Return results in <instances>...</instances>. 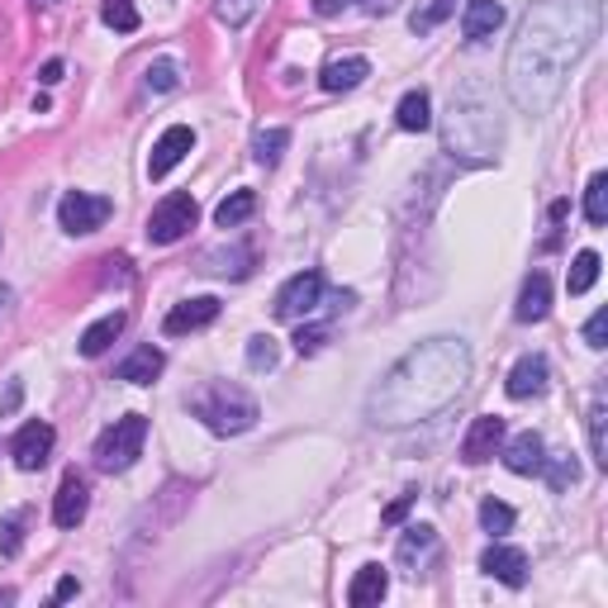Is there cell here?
<instances>
[{"mask_svg": "<svg viewBox=\"0 0 608 608\" xmlns=\"http://www.w3.org/2000/svg\"><path fill=\"white\" fill-rule=\"evenodd\" d=\"M604 24L599 0H538L514 34L504 86L523 114H547L566 91V77L595 48Z\"/></svg>", "mask_w": 608, "mask_h": 608, "instance_id": "1", "label": "cell"}, {"mask_svg": "<svg viewBox=\"0 0 608 608\" xmlns=\"http://www.w3.org/2000/svg\"><path fill=\"white\" fill-rule=\"evenodd\" d=\"M471 381V347L461 338H428L404 352L367 395V418L375 428H414L442 414Z\"/></svg>", "mask_w": 608, "mask_h": 608, "instance_id": "2", "label": "cell"}, {"mask_svg": "<svg viewBox=\"0 0 608 608\" xmlns=\"http://www.w3.org/2000/svg\"><path fill=\"white\" fill-rule=\"evenodd\" d=\"M504 143V120L485 100V86H461L452 91V110L442 124V148L452 157H471V162H489Z\"/></svg>", "mask_w": 608, "mask_h": 608, "instance_id": "3", "label": "cell"}, {"mask_svg": "<svg viewBox=\"0 0 608 608\" xmlns=\"http://www.w3.org/2000/svg\"><path fill=\"white\" fill-rule=\"evenodd\" d=\"M191 414L210 432H219V438H238V432H248L257 418H262V409H257V399L248 395V390H238L228 381H205V385H200L191 395Z\"/></svg>", "mask_w": 608, "mask_h": 608, "instance_id": "4", "label": "cell"}, {"mask_svg": "<svg viewBox=\"0 0 608 608\" xmlns=\"http://www.w3.org/2000/svg\"><path fill=\"white\" fill-rule=\"evenodd\" d=\"M143 442H148V418H143V414L114 418V424L100 432V442H95V466L110 471V475L128 471L143 457Z\"/></svg>", "mask_w": 608, "mask_h": 608, "instance_id": "5", "label": "cell"}, {"mask_svg": "<svg viewBox=\"0 0 608 608\" xmlns=\"http://www.w3.org/2000/svg\"><path fill=\"white\" fill-rule=\"evenodd\" d=\"M195 219H200V210H195V200L191 195H167L162 205H157L153 214H148V243H157V248H167V243H177V238H185L195 228Z\"/></svg>", "mask_w": 608, "mask_h": 608, "instance_id": "6", "label": "cell"}, {"mask_svg": "<svg viewBox=\"0 0 608 608\" xmlns=\"http://www.w3.org/2000/svg\"><path fill=\"white\" fill-rule=\"evenodd\" d=\"M114 214V205L105 195H86V191H67L57 200V224L67 228V234H95L100 224H105Z\"/></svg>", "mask_w": 608, "mask_h": 608, "instance_id": "7", "label": "cell"}, {"mask_svg": "<svg viewBox=\"0 0 608 608\" xmlns=\"http://www.w3.org/2000/svg\"><path fill=\"white\" fill-rule=\"evenodd\" d=\"M318 300H324V277H318V271H300V277H291L277 291V318L295 324V318L318 309Z\"/></svg>", "mask_w": 608, "mask_h": 608, "instance_id": "8", "label": "cell"}, {"mask_svg": "<svg viewBox=\"0 0 608 608\" xmlns=\"http://www.w3.org/2000/svg\"><path fill=\"white\" fill-rule=\"evenodd\" d=\"M53 442H57L53 424H43V418L24 424L20 432H14V442H10L14 466H20V471H43V466H48V457H53Z\"/></svg>", "mask_w": 608, "mask_h": 608, "instance_id": "9", "label": "cell"}, {"mask_svg": "<svg viewBox=\"0 0 608 608\" xmlns=\"http://www.w3.org/2000/svg\"><path fill=\"white\" fill-rule=\"evenodd\" d=\"M191 148H195V134H191V128H185V124H171L167 134L153 143L148 177H153V181H162L171 167H181V162H185V153H191Z\"/></svg>", "mask_w": 608, "mask_h": 608, "instance_id": "10", "label": "cell"}, {"mask_svg": "<svg viewBox=\"0 0 608 608\" xmlns=\"http://www.w3.org/2000/svg\"><path fill=\"white\" fill-rule=\"evenodd\" d=\"M504 447V418L499 414H481L466 432V442H461V461H471V466H485L489 457H495Z\"/></svg>", "mask_w": 608, "mask_h": 608, "instance_id": "11", "label": "cell"}, {"mask_svg": "<svg viewBox=\"0 0 608 608\" xmlns=\"http://www.w3.org/2000/svg\"><path fill=\"white\" fill-rule=\"evenodd\" d=\"M481 571L489 575V581H499V585H509V589H523L528 585V556L518 552V547H485V556H481Z\"/></svg>", "mask_w": 608, "mask_h": 608, "instance_id": "12", "label": "cell"}, {"mask_svg": "<svg viewBox=\"0 0 608 608\" xmlns=\"http://www.w3.org/2000/svg\"><path fill=\"white\" fill-rule=\"evenodd\" d=\"M547 381H552V367H547V357H518L509 381H504V390H509V399H538L547 395Z\"/></svg>", "mask_w": 608, "mask_h": 608, "instance_id": "13", "label": "cell"}, {"mask_svg": "<svg viewBox=\"0 0 608 608\" xmlns=\"http://www.w3.org/2000/svg\"><path fill=\"white\" fill-rule=\"evenodd\" d=\"M214 318H219V300H214V295H195V300L177 304V309H171V314L162 318V333H167V338H181V333L210 328Z\"/></svg>", "mask_w": 608, "mask_h": 608, "instance_id": "14", "label": "cell"}, {"mask_svg": "<svg viewBox=\"0 0 608 608\" xmlns=\"http://www.w3.org/2000/svg\"><path fill=\"white\" fill-rule=\"evenodd\" d=\"M86 509H91V489H86V481L77 471L67 475L63 485H57V499H53V523L57 528H77L81 518H86Z\"/></svg>", "mask_w": 608, "mask_h": 608, "instance_id": "15", "label": "cell"}, {"mask_svg": "<svg viewBox=\"0 0 608 608\" xmlns=\"http://www.w3.org/2000/svg\"><path fill=\"white\" fill-rule=\"evenodd\" d=\"M547 314H552V281H547V271H532L523 281V291H518L514 318L518 324H542Z\"/></svg>", "mask_w": 608, "mask_h": 608, "instance_id": "16", "label": "cell"}, {"mask_svg": "<svg viewBox=\"0 0 608 608\" xmlns=\"http://www.w3.org/2000/svg\"><path fill=\"white\" fill-rule=\"evenodd\" d=\"M499 24H504V5H499V0H466V10H461V38H466V43L495 38Z\"/></svg>", "mask_w": 608, "mask_h": 608, "instance_id": "17", "label": "cell"}, {"mask_svg": "<svg viewBox=\"0 0 608 608\" xmlns=\"http://www.w3.org/2000/svg\"><path fill=\"white\" fill-rule=\"evenodd\" d=\"M399 566L409 571V575H418L428 566L432 556H438V532H432L428 523H414V528H404V538H399Z\"/></svg>", "mask_w": 608, "mask_h": 608, "instance_id": "18", "label": "cell"}, {"mask_svg": "<svg viewBox=\"0 0 608 608\" xmlns=\"http://www.w3.org/2000/svg\"><path fill=\"white\" fill-rule=\"evenodd\" d=\"M504 466H509L514 475H538L542 471V457H547V447H542V438L538 432H518V438H509V447H504Z\"/></svg>", "mask_w": 608, "mask_h": 608, "instance_id": "19", "label": "cell"}, {"mask_svg": "<svg viewBox=\"0 0 608 608\" xmlns=\"http://www.w3.org/2000/svg\"><path fill=\"white\" fill-rule=\"evenodd\" d=\"M367 77H371V63H367V57H357V53L352 57H333V63L318 71L324 91H333V95H338V91H357Z\"/></svg>", "mask_w": 608, "mask_h": 608, "instance_id": "20", "label": "cell"}, {"mask_svg": "<svg viewBox=\"0 0 608 608\" xmlns=\"http://www.w3.org/2000/svg\"><path fill=\"white\" fill-rule=\"evenodd\" d=\"M390 595V571L385 566H361L357 575H352V585H347V604L352 608H371V604H381Z\"/></svg>", "mask_w": 608, "mask_h": 608, "instance_id": "21", "label": "cell"}, {"mask_svg": "<svg viewBox=\"0 0 608 608\" xmlns=\"http://www.w3.org/2000/svg\"><path fill=\"white\" fill-rule=\"evenodd\" d=\"M162 367H167V357L148 342V347H138V352H128L120 361V381H128V385H153L157 375H162Z\"/></svg>", "mask_w": 608, "mask_h": 608, "instance_id": "22", "label": "cell"}, {"mask_svg": "<svg viewBox=\"0 0 608 608\" xmlns=\"http://www.w3.org/2000/svg\"><path fill=\"white\" fill-rule=\"evenodd\" d=\"M124 324H128V314H124V309H114V314H105V318H95V324L81 333V357H100V352H110V342L124 333Z\"/></svg>", "mask_w": 608, "mask_h": 608, "instance_id": "23", "label": "cell"}, {"mask_svg": "<svg viewBox=\"0 0 608 608\" xmlns=\"http://www.w3.org/2000/svg\"><path fill=\"white\" fill-rule=\"evenodd\" d=\"M395 124L404 128V134H424V128H432V100L428 91H409L399 100V110H395Z\"/></svg>", "mask_w": 608, "mask_h": 608, "instance_id": "24", "label": "cell"}, {"mask_svg": "<svg viewBox=\"0 0 608 608\" xmlns=\"http://www.w3.org/2000/svg\"><path fill=\"white\" fill-rule=\"evenodd\" d=\"M252 210H257V195L252 191H234L228 200H219V210H214V224H219V228H238L243 219H252Z\"/></svg>", "mask_w": 608, "mask_h": 608, "instance_id": "25", "label": "cell"}, {"mask_svg": "<svg viewBox=\"0 0 608 608\" xmlns=\"http://www.w3.org/2000/svg\"><path fill=\"white\" fill-rule=\"evenodd\" d=\"M285 148H291V128H262V134L252 138V157L262 167H277Z\"/></svg>", "mask_w": 608, "mask_h": 608, "instance_id": "26", "label": "cell"}, {"mask_svg": "<svg viewBox=\"0 0 608 608\" xmlns=\"http://www.w3.org/2000/svg\"><path fill=\"white\" fill-rule=\"evenodd\" d=\"M585 219L595 228L608 224V171H595L589 185H585Z\"/></svg>", "mask_w": 608, "mask_h": 608, "instance_id": "27", "label": "cell"}, {"mask_svg": "<svg viewBox=\"0 0 608 608\" xmlns=\"http://www.w3.org/2000/svg\"><path fill=\"white\" fill-rule=\"evenodd\" d=\"M599 281V252H575V262H571V277H566V291L571 295H585L589 285Z\"/></svg>", "mask_w": 608, "mask_h": 608, "instance_id": "28", "label": "cell"}, {"mask_svg": "<svg viewBox=\"0 0 608 608\" xmlns=\"http://www.w3.org/2000/svg\"><path fill=\"white\" fill-rule=\"evenodd\" d=\"M589 452H595V461L608 471V404L604 399L589 404Z\"/></svg>", "mask_w": 608, "mask_h": 608, "instance_id": "29", "label": "cell"}, {"mask_svg": "<svg viewBox=\"0 0 608 608\" xmlns=\"http://www.w3.org/2000/svg\"><path fill=\"white\" fill-rule=\"evenodd\" d=\"M100 20H105L114 34H134L138 10H134V0H100Z\"/></svg>", "mask_w": 608, "mask_h": 608, "instance_id": "30", "label": "cell"}, {"mask_svg": "<svg viewBox=\"0 0 608 608\" xmlns=\"http://www.w3.org/2000/svg\"><path fill=\"white\" fill-rule=\"evenodd\" d=\"M24 523H29V509H14V514L0 518V552L5 556H14L24 547Z\"/></svg>", "mask_w": 608, "mask_h": 608, "instance_id": "31", "label": "cell"}, {"mask_svg": "<svg viewBox=\"0 0 608 608\" xmlns=\"http://www.w3.org/2000/svg\"><path fill=\"white\" fill-rule=\"evenodd\" d=\"M277 361H281L277 338H271V333H257V338L248 342V367L252 371H277Z\"/></svg>", "mask_w": 608, "mask_h": 608, "instance_id": "32", "label": "cell"}, {"mask_svg": "<svg viewBox=\"0 0 608 608\" xmlns=\"http://www.w3.org/2000/svg\"><path fill=\"white\" fill-rule=\"evenodd\" d=\"M542 471H547V485H552V489H566V485L581 481L575 457H542Z\"/></svg>", "mask_w": 608, "mask_h": 608, "instance_id": "33", "label": "cell"}, {"mask_svg": "<svg viewBox=\"0 0 608 608\" xmlns=\"http://www.w3.org/2000/svg\"><path fill=\"white\" fill-rule=\"evenodd\" d=\"M452 10H457V0H432L428 10H414L409 14V29H414V34H432V29H438Z\"/></svg>", "mask_w": 608, "mask_h": 608, "instance_id": "34", "label": "cell"}, {"mask_svg": "<svg viewBox=\"0 0 608 608\" xmlns=\"http://www.w3.org/2000/svg\"><path fill=\"white\" fill-rule=\"evenodd\" d=\"M481 523H485V532H495V538H499V532L514 528V509L504 499H485L481 504Z\"/></svg>", "mask_w": 608, "mask_h": 608, "instance_id": "35", "label": "cell"}, {"mask_svg": "<svg viewBox=\"0 0 608 608\" xmlns=\"http://www.w3.org/2000/svg\"><path fill=\"white\" fill-rule=\"evenodd\" d=\"M257 5H262V0H219V5H214V14H219L228 29H243L257 14Z\"/></svg>", "mask_w": 608, "mask_h": 608, "instance_id": "36", "label": "cell"}, {"mask_svg": "<svg viewBox=\"0 0 608 608\" xmlns=\"http://www.w3.org/2000/svg\"><path fill=\"white\" fill-rule=\"evenodd\" d=\"M324 342H328V324H300L295 328V352L300 357H314Z\"/></svg>", "mask_w": 608, "mask_h": 608, "instance_id": "37", "label": "cell"}, {"mask_svg": "<svg viewBox=\"0 0 608 608\" xmlns=\"http://www.w3.org/2000/svg\"><path fill=\"white\" fill-rule=\"evenodd\" d=\"M143 86H148V91H177V86H181L177 63H153L148 77H143Z\"/></svg>", "mask_w": 608, "mask_h": 608, "instance_id": "38", "label": "cell"}, {"mask_svg": "<svg viewBox=\"0 0 608 608\" xmlns=\"http://www.w3.org/2000/svg\"><path fill=\"white\" fill-rule=\"evenodd\" d=\"M585 342H589V347H608V314H604V309L585 324Z\"/></svg>", "mask_w": 608, "mask_h": 608, "instance_id": "39", "label": "cell"}, {"mask_svg": "<svg viewBox=\"0 0 608 608\" xmlns=\"http://www.w3.org/2000/svg\"><path fill=\"white\" fill-rule=\"evenodd\" d=\"M20 399H24V381H10L5 395H0V418H10L14 409H20Z\"/></svg>", "mask_w": 608, "mask_h": 608, "instance_id": "40", "label": "cell"}, {"mask_svg": "<svg viewBox=\"0 0 608 608\" xmlns=\"http://www.w3.org/2000/svg\"><path fill=\"white\" fill-rule=\"evenodd\" d=\"M414 499H418V495H414V489H409V495H399V499H395V504H390V509H385L381 518H385V523H399V518H404V514H409V504H414Z\"/></svg>", "mask_w": 608, "mask_h": 608, "instance_id": "41", "label": "cell"}, {"mask_svg": "<svg viewBox=\"0 0 608 608\" xmlns=\"http://www.w3.org/2000/svg\"><path fill=\"white\" fill-rule=\"evenodd\" d=\"M38 81L43 86H57V81H63V63H57V57H53V63H43L38 67Z\"/></svg>", "mask_w": 608, "mask_h": 608, "instance_id": "42", "label": "cell"}, {"mask_svg": "<svg viewBox=\"0 0 608 608\" xmlns=\"http://www.w3.org/2000/svg\"><path fill=\"white\" fill-rule=\"evenodd\" d=\"M352 5H357V0H352ZM395 5H399V0H361V10H367V14H375V20H381V14H390Z\"/></svg>", "mask_w": 608, "mask_h": 608, "instance_id": "43", "label": "cell"}, {"mask_svg": "<svg viewBox=\"0 0 608 608\" xmlns=\"http://www.w3.org/2000/svg\"><path fill=\"white\" fill-rule=\"evenodd\" d=\"M347 5H352V0H314V14H324V20H328V14H342Z\"/></svg>", "mask_w": 608, "mask_h": 608, "instance_id": "44", "label": "cell"}, {"mask_svg": "<svg viewBox=\"0 0 608 608\" xmlns=\"http://www.w3.org/2000/svg\"><path fill=\"white\" fill-rule=\"evenodd\" d=\"M77 589H81V585H77V581H71V575H67V581H57L53 599H57V604H63V599H77Z\"/></svg>", "mask_w": 608, "mask_h": 608, "instance_id": "45", "label": "cell"}, {"mask_svg": "<svg viewBox=\"0 0 608 608\" xmlns=\"http://www.w3.org/2000/svg\"><path fill=\"white\" fill-rule=\"evenodd\" d=\"M10 304H14V291H10L5 281H0V324H5V318H10Z\"/></svg>", "mask_w": 608, "mask_h": 608, "instance_id": "46", "label": "cell"}, {"mask_svg": "<svg viewBox=\"0 0 608 608\" xmlns=\"http://www.w3.org/2000/svg\"><path fill=\"white\" fill-rule=\"evenodd\" d=\"M34 5H53V0H34Z\"/></svg>", "mask_w": 608, "mask_h": 608, "instance_id": "47", "label": "cell"}]
</instances>
